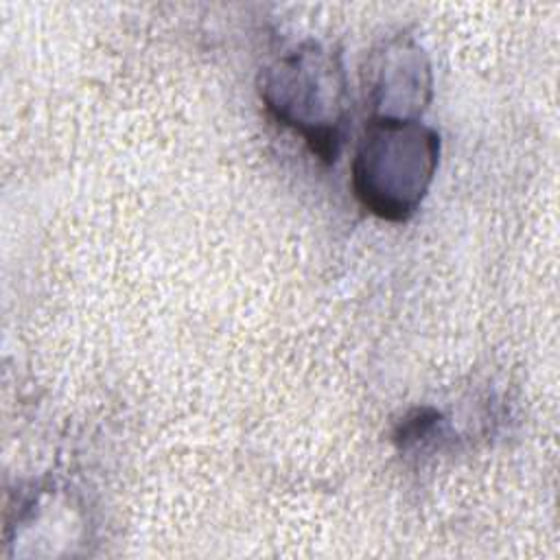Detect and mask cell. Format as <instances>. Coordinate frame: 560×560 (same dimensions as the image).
Returning a JSON list of instances; mask_svg holds the SVG:
<instances>
[{"mask_svg":"<svg viewBox=\"0 0 560 560\" xmlns=\"http://www.w3.org/2000/svg\"><path fill=\"white\" fill-rule=\"evenodd\" d=\"M440 142L416 120L374 118L352 166V186L361 203L392 221L407 219L433 177Z\"/></svg>","mask_w":560,"mask_h":560,"instance_id":"1","label":"cell"}]
</instances>
